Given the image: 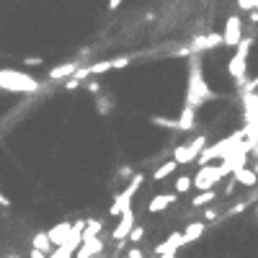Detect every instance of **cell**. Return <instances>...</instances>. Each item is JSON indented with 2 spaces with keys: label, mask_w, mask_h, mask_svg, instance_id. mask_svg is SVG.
<instances>
[{
  "label": "cell",
  "mask_w": 258,
  "mask_h": 258,
  "mask_svg": "<svg viewBox=\"0 0 258 258\" xmlns=\"http://www.w3.org/2000/svg\"><path fill=\"white\" fill-rule=\"evenodd\" d=\"M121 6V0H109V3H106V8H109V11H116Z\"/></svg>",
  "instance_id": "obj_27"
},
{
  "label": "cell",
  "mask_w": 258,
  "mask_h": 258,
  "mask_svg": "<svg viewBox=\"0 0 258 258\" xmlns=\"http://www.w3.org/2000/svg\"><path fill=\"white\" fill-rule=\"evenodd\" d=\"M0 207H11V199L3 194V188H0Z\"/></svg>",
  "instance_id": "obj_24"
},
{
  "label": "cell",
  "mask_w": 258,
  "mask_h": 258,
  "mask_svg": "<svg viewBox=\"0 0 258 258\" xmlns=\"http://www.w3.org/2000/svg\"><path fill=\"white\" fill-rule=\"evenodd\" d=\"M186 93H188V96H186V103L194 106V109H199L204 101L212 98V91H209V85L204 83V75H202L199 59L191 64V73H188V91H186Z\"/></svg>",
  "instance_id": "obj_2"
},
{
  "label": "cell",
  "mask_w": 258,
  "mask_h": 258,
  "mask_svg": "<svg viewBox=\"0 0 258 258\" xmlns=\"http://www.w3.org/2000/svg\"><path fill=\"white\" fill-rule=\"evenodd\" d=\"M225 176H227L225 165H199L197 176H194V188L197 191H209V188L217 186Z\"/></svg>",
  "instance_id": "obj_5"
},
{
  "label": "cell",
  "mask_w": 258,
  "mask_h": 258,
  "mask_svg": "<svg viewBox=\"0 0 258 258\" xmlns=\"http://www.w3.org/2000/svg\"><path fill=\"white\" fill-rule=\"evenodd\" d=\"M126 258H145V253L140 248H132V250H126Z\"/></svg>",
  "instance_id": "obj_23"
},
{
  "label": "cell",
  "mask_w": 258,
  "mask_h": 258,
  "mask_svg": "<svg viewBox=\"0 0 258 258\" xmlns=\"http://www.w3.org/2000/svg\"><path fill=\"white\" fill-rule=\"evenodd\" d=\"M204 145H207V135H199L197 140H191L188 145L176 147V150H173V160H176L178 165H188V163H194V160L202 155Z\"/></svg>",
  "instance_id": "obj_6"
},
{
  "label": "cell",
  "mask_w": 258,
  "mask_h": 258,
  "mask_svg": "<svg viewBox=\"0 0 258 258\" xmlns=\"http://www.w3.org/2000/svg\"><path fill=\"white\" fill-rule=\"evenodd\" d=\"M194 52H209V49H214V47H222V34H217V31H209V34H204V36H199V39H194Z\"/></svg>",
  "instance_id": "obj_10"
},
{
  "label": "cell",
  "mask_w": 258,
  "mask_h": 258,
  "mask_svg": "<svg viewBox=\"0 0 258 258\" xmlns=\"http://www.w3.org/2000/svg\"><path fill=\"white\" fill-rule=\"evenodd\" d=\"M178 248H183V232H170L168 238L155 248V255H165V253H176Z\"/></svg>",
  "instance_id": "obj_11"
},
{
  "label": "cell",
  "mask_w": 258,
  "mask_h": 258,
  "mask_svg": "<svg viewBox=\"0 0 258 258\" xmlns=\"http://www.w3.org/2000/svg\"><path fill=\"white\" fill-rule=\"evenodd\" d=\"M207 232V222H191L186 230H183V245H191V243H197L202 235Z\"/></svg>",
  "instance_id": "obj_15"
},
{
  "label": "cell",
  "mask_w": 258,
  "mask_h": 258,
  "mask_svg": "<svg viewBox=\"0 0 258 258\" xmlns=\"http://www.w3.org/2000/svg\"><path fill=\"white\" fill-rule=\"evenodd\" d=\"M142 183H145V176H142V173H137L132 181L126 183V188L119 194V197L114 199V204L109 207V214H111V217H121V212L132 209V199L137 197V191L142 188Z\"/></svg>",
  "instance_id": "obj_4"
},
{
  "label": "cell",
  "mask_w": 258,
  "mask_h": 258,
  "mask_svg": "<svg viewBox=\"0 0 258 258\" xmlns=\"http://www.w3.org/2000/svg\"><path fill=\"white\" fill-rule=\"evenodd\" d=\"M70 230H73V222H68V220H64V222H59V225H54L52 230H47V235H49L52 245H54V248H59L64 240L70 238Z\"/></svg>",
  "instance_id": "obj_12"
},
{
  "label": "cell",
  "mask_w": 258,
  "mask_h": 258,
  "mask_svg": "<svg viewBox=\"0 0 258 258\" xmlns=\"http://www.w3.org/2000/svg\"><path fill=\"white\" fill-rule=\"evenodd\" d=\"M80 68H78V62H68V64H59V68H54L52 73H49V80H62V78H70V75H75Z\"/></svg>",
  "instance_id": "obj_17"
},
{
  "label": "cell",
  "mask_w": 258,
  "mask_h": 258,
  "mask_svg": "<svg viewBox=\"0 0 258 258\" xmlns=\"http://www.w3.org/2000/svg\"><path fill=\"white\" fill-rule=\"evenodd\" d=\"M243 41V21L240 16H230L225 21V31H222V44L225 47H238Z\"/></svg>",
  "instance_id": "obj_7"
},
{
  "label": "cell",
  "mask_w": 258,
  "mask_h": 258,
  "mask_svg": "<svg viewBox=\"0 0 258 258\" xmlns=\"http://www.w3.org/2000/svg\"><path fill=\"white\" fill-rule=\"evenodd\" d=\"M29 258H49V255H47V253H41V250H34V248H31Z\"/></svg>",
  "instance_id": "obj_26"
},
{
  "label": "cell",
  "mask_w": 258,
  "mask_h": 258,
  "mask_svg": "<svg viewBox=\"0 0 258 258\" xmlns=\"http://www.w3.org/2000/svg\"><path fill=\"white\" fill-rule=\"evenodd\" d=\"M158 258H176V253H165V255H158Z\"/></svg>",
  "instance_id": "obj_28"
},
{
  "label": "cell",
  "mask_w": 258,
  "mask_h": 258,
  "mask_svg": "<svg viewBox=\"0 0 258 258\" xmlns=\"http://www.w3.org/2000/svg\"><path fill=\"white\" fill-rule=\"evenodd\" d=\"M0 91L6 93H34V91H41V83L24 73V70H0Z\"/></svg>",
  "instance_id": "obj_1"
},
{
  "label": "cell",
  "mask_w": 258,
  "mask_h": 258,
  "mask_svg": "<svg viewBox=\"0 0 258 258\" xmlns=\"http://www.w3.org/2000/svg\"><path fill=\"white\" fill-rule=\"evenodd\" d=\"M176 202H178V194H176V191H170V194H158V197L150 199L147 212H150V214H160V212H165L170 204H176Z\"/></svg>",
  "instance_id": "obj_9"
},
{
  "label": "cell",
  "mask_w": 258,
  "mask_h": 258,
  "mask_svg": "<svg viewBox=\"0 0 258 258\" xmlns=\"http://www.w3.org/2000/svg\"><path fill=\"white\" fill-rule=\"evenodd\" d=\"M24 64H26V68H39L41 57H24Z\"/></svg>",
  "instance_id": "obj_22"
},
{
  "label": "cell",
  "mask_w": 258,
  "mask_h": 258,
  "mask_svg": "<svg viewBox=\"0 0 258 258\" xmlns=\"http://www.w3.org/2000/svg\"><path fill=\"white\" fill-rule=\"evenodd\" d=\"M11 258H21V255H11Z\"/></svg>",
  "instance_id": "obj_30"
},
{
  "label": "cell",
  "mask_w": 258,
  "mask_h": 258,
  "mask_svg": "<svg viewBox=\"0 0 258 258\" xmlns=\"http://www.w3.org/2000/svg\"><path fill=\"white\" fill-rule=\"evenodd\" d=\"M250 44L253 41L250 39H243L238 47V52H235L227 62V75L235 85H245V78H248V54H250Z\"/></svg>",
  "instance_id": "obj_3"
},
{
  "label": "cell",
  "mask_w": 258,
  "mask_h": 258,
  "mask_svg": "<svg viewBox=\"0 0 258 258\" xmlns=\"http://www.w3.org/2000/svg\"><path fill=\"white\" fill-rule=\"evenodd\" d=\"M194 121H197V109L194 106H183V111L178 114V119H176V124H178V132H188V129L194 126Z\"/></svg>",
  "instance_id": "obj_14"
},
{
  "label": "cell",
  "mask_w": 258,
  "mask_h": 258,
  "mask_svg": "<svg viewBox=\"0 0 258 258\" xmlns=\"http://www.w3.org/2000/svg\"><path fill=\"white\" fill-rule=\"evenodd\" d=\"M191 188H194V176H191V173H183V176H178V178H176V188H173V191L178 194V197L188 194Z\"/></svg>",
  "instance_id": "obj_20"
},
{
  "label": "cell",
  "mask_w": 258,
  "mask_h": 258,
  "mask_svg": "<svg viewBox=\"0 0 258 258\" xmlns=\"http://www.w3.org/2000/svg\"><path fill=\"white\" fill-rule=\"evenodd\" d=\"M126 240H132L135 245H137V243H142V240H145V227H142V225H135V227H132V232H129V238H126Z\"/></svg>",
  "instance_id": "obj_21"
},
{
  "label": "cell",
  "mask_w": 258,
  "mask_h": 258,
  "mask_svg": "<svg viewBox=\"0 0 258 258\" xmlns=\"http://www.w3.org/2000/svg\"><path fill=\"white\" fill-rule=\"evenodd\" d=\"M96 258H98V255H96Z\"/></svg>",
  "instance_id": "obj_31"
},
{
  "label": "cell",
  "mask_w": 258,
  "mask_h": 258,
  "mask_svg": "<svg viewBox=\"0 0 258 258\" xmlns=\"http://www.w3.org/2000/svg\"><path fill=\"white\" fill-rule=\"evenodd\" d=\"M212 202H217V191H214V188L199 191V197L191 199V207H194V209H202V207H207V204H212Z\"/></svg>",
  "instance_id": "obj_19"
},
{
  "label": "cell",
  "mask_w": 258,
  "mask_h": 258,
  "mask_svg": "<svg viewBox=\"0 0 258 258\" xmlns=\"http://www.w3.org/2000/svg\"><path fill=\"white\" fill-rule=\"evenodd\" d=\"M132 227H135V209H126V212H121V217H119L116 227L111 230V238H114L116 243L126 240L129 232H132Z\"/></svg>",
  "instance_id": "obj_8"
},
{
  "label": "cell",
  "mask_w": 258,
  "mask_h": 258,
  "mask_svg": "<svg viewBox=\"0 0 258 258\" xmlns=\"http://www.w3.org/2000/svg\"><path fill=\"white\" fill-rule=\"evenodd\" d=\"M176 170H178V163L176 160H168V163H163L160 168L153 170V181H165L168 176H173Z\"/></svg>",
  "instance_id": "obj_18"
},
{
  "label": "cell",
  "mask_w": 258,
  "mask_h": 258,
  "mask_svg": "<svg viewBox=\"0 0 258 258\" xmlns=\"http://www.w3.org/2000/svg\"><path fill=\"white\" fill-rule=\"evenodd\" d=\"M232 181L235 183H240V186H245V188H253L255 183H258V176H255V170L253 168H238V170H235V173H232Z\"/></svg>",
  "instance_id": "obj_13"
},
{
  "label": "cell",
  "mask_w": 258,
  "mask_h": 258,
  "mask_svg": "<svg viewBox=\"0 0 258 258\" xmlns=\"http://www.w3.org/2000/svg\"><path fill=\"white\" fill-rule=\"evenodd\" d=\"M204 220H207V222H212V220H217V212H212V209H207V212H204Z\"/></svg>",
  "instance_id": "obj_25"
},
{
  "label": "cell",
  "mask_w": 258,
  "mask_h": 258,
  "mask_svg": "<svg viewBox=\"0 0 258 258\" xmlns=\"http://www.w3.org/2000/svg\"><path fill=\"white\" fill-rule=\"evenodd\" d=\"M31 248H34V250H41V253H47V255H49L54 245H52V240H49V235H47V232H36L34 238H31Z\"/></svg>",
  "instance_id": "obj_16"
},
{
  "label": "cell",
  "mask_w": 258,
  "mask_h": 258,
  "mask_svg": "<svg viewBox=\"0 0 258 258\" xmlns=\"http://www.w3.org/2000/svg\"><path fill=\"white\" fill-rule=\"evenodd\" d=\"M255 217H258V207H255Z\"/></svg>",
  "instance_id": "obj_29"
}]
</instances>
